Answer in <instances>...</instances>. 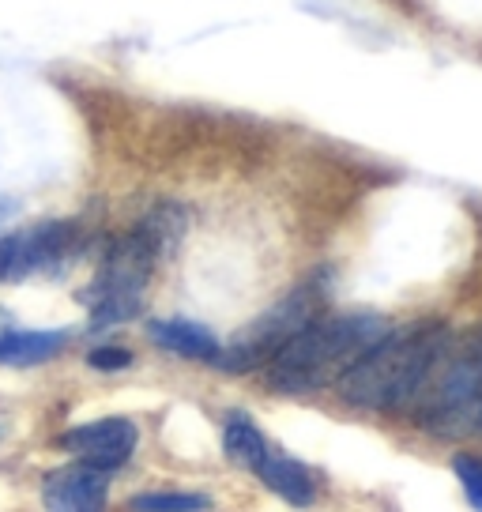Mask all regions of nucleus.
I'll use <instances>...</instances> for the list:
<instances>
[{"instance_id":"obj_10","label":"nucleus","mask_w":482,"mask_h":512,"mask_svg":"<svg viewBox=\"0 0 482 512\" xmlns=\"http://www.w3.org/2000/svg\"><path fill=\"white\" fill-rule=\"evenodd\" d=\"M275 497H283L287 505H309L313 501V479H309V471L298 460H290L283 452H272L268 448V456L260 460V467L253 471Z\"/></svg>"},{"instance_id":"obj_14","label":"nucleus","mask_w":482,"mask_h":512,"mask_svg":"<svg viewBox=\"0 0 482 512\" xmlns=\"http://www.w3.org/2000/svg\"><path fill=\"white\" fill-rule=\"evenodd\" d=\"M452 471H456V479L464 486L471 509L482 512V456H456V460H452Z\"/></svg>"},{"instance_id":"obj_3","label":"nucleus","mask_w":482,"mask_h":512,"mask_svg":"<svg viewBox=\"0 0 482 512\" xmlns=\"http://www.w3.org/2000/svg\"><path fill=\"white\" fill-rule=\"evenodd\" d=\"M418 422L437 437L482 433V328L437 358L430 381L418 392Z\"/></svg>"},{"instance_id":"obj_5","label":"nucleus","mask_w":482,"mask_h":512,"mask_svg":"<svg viewBox=\"0 0 482 512\" xmlns=\"http://www.w3.org/2000/svg\"><path fill=\"white\" fill-rule=\"evenodd\" d=\"M321 302H324V294L317 283H306V287L290 290L283 302H275L272 309L260 313L249 328H241L238 336L230 339V347H219L215 366L226 369V373H249V369H257V366H268L290 339L298 336L306 324L317 320Z\"/></svg>"},{"instance_id":"obj_13","label":"nucleus","mask_w":482,"mask_h":512,"mask_svg":"<svg viewBox=\"0 0 482 512\" xmlns=\"http://www.w3.org/2000/svg\"><path fill=\"white\" fill-rule=\"evenodd\" d=\"M211 501L204 494H140L132 497V512H200Z\"/></svg>"},{"instance_id":"obj_8","label":"nucleus","mask_w":482,"mask_h":512,"mask_svg":"<svg viewBox=\"0 0 482 512\" xmlns=\"http://www.w3.org/2000/svg\"><path fill=\"white\" fill-rule=\"evenodd\" d=\"M110 494V471L91 464H76L53 471L42 486V501L49 512H102Z\"/></svg>"},{"instance_id":"obj_7","label":"nucleus","mask_w":482,"mask_h":512,"mask_svg":"<svg viewBox=\"0 0 482 512\" xmlns=\"http://www.w3.org/2000/svg\"><path fill=\"white\" fill-rule=\"evenodd\" d=\"M140 441V430L129 418H98L87 426H76L61 437V448L72 452L80 464L102 467V471H117L132 456V448Z\"/></svg>"},{"instance_id":"obj_1","label":"nucleus","mask_w":482,"mask_h":512,"mask_svg":"<svg viewBox=\"0 0 482 512\" xmlns=\"http://www.w3.org/2000/svg\"><path fill=\"white\" fill-rule=\"evenodd\" d=\"M449 347V332L441 324H415L377 339L343 377V400L362 411H400L426 388L437 358Z\"/></svg>"},{"instance_id":"obj_4","label":"nucleus","mask_w":482,"mask_h":512,"mask_svg":"<svg viewBox=\"0 0 482 512\" xmlns=\"http://www.w3.org/2000/svg\"><path fill=\"white\" fill-rule=\"evenodd\" d=\"M155 245L132 230L129 238L113 241L110 253L102 256L98 264V275L91 290H87V302H91V328L102 332V328H113L121 320H132L144 305V287L151 279V268H155Z\"/></svg>"},{"instance_id":"obj_12","label":"nucleus","mask_w":482,"mask_h":512,"mask_svg":"<svg viewBox=\"0 0 482 512\" xmlns=\"http://www.w3.org/2000/svg\"><path fill=\"white\" fill-rule=\"evenodd\" d=\"M223 448L234 464L249 467V471H257L260 460L268 456V441H264V433H260L245 415H238V411L223 422Z\"/></svg>"},{"instance_id":"obj_15","label":"nucleus","mask_w":482,"mask_h":512,"mask_svg":"<svg viewBox=\"0 0 482 512\" xmlns=\"http://www.w3.org/2000/svg\"><path fill=\"white\" fill-rule=\"evenodd\" d=\"M87 362H91V369H106V373H113V369L132 366V354L125 351V347H95V351L87 354Z\"/></svg>"},{"instance_id":"obj_11","label":"nucleus","mask_w":482,"mask_h":512,"mask_svg":"<svg viewBox=\"0 0 482 512\" xmlns=\"http://www.w3.org/2000/svg\"><path fill=\"white\" fill-rule=\"evenodd\" d=\"M68 332H4L0 336V362L4 366H34L57 351H65Z\"/></svg>"},{"instance_id":"obj_6","label":"nucleus","mask_w":482,"mask_h":512,"mask_svg":"<svg viewBox=\"0 0 482 512\" xmlns=\"http://www.w3.org/2000/svg\"><path fill=\"white\" fill-rule=\"evenodd\" d=\"M68 245H72V226L68 223H46L23 230V234H8V238H0V279L19 283L27 275L42 272L49 264L65 260Z\"/></svg>"},{"instance_id":"obj_2","label":"nucleus","mask_w":482,"mask_h":512,"mask_svg":"<svg viewBox=\"0 0 482 512\" xmlns=\"http://www.w3.org/2000/svg\"><path fill=\"white\" fill-rule=\"evenodd\" d=\"M385 336L388 320L373 317V313L317 317L268 362V384L287 396L339 384V377Z\"/></svg>"},{"instance_id":"obj_9","label":"nucleus","mask_w":482,"mask_h":512,"mask_svg":"<svg viewBox=\"0 0 482 512\" xmlns=\"http://www.w3.org/2000/svg\"><path fill=\"white\" fill-rule=\"evenodd\" d=\"M147 336L166 351L181 354V358L215 362V354H219V339L211 336L204 324H193V320H151Z\"/></svg>"}]
</instances>
